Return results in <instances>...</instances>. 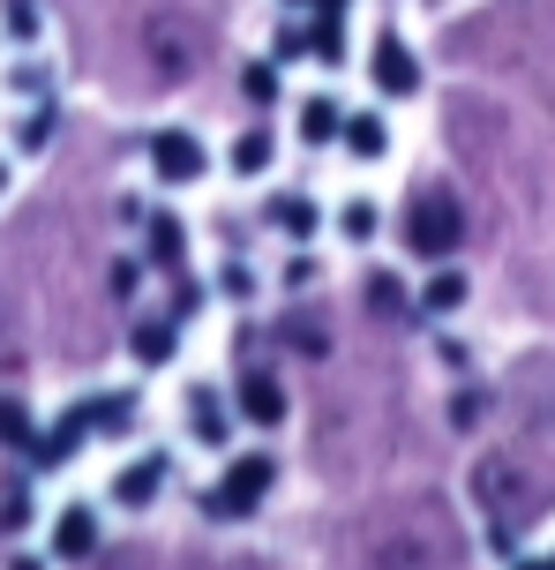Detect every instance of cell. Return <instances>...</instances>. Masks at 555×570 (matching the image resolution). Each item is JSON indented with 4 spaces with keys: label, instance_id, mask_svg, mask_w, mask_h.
Returning <instances> with one entry per match:
<instances>
[{
    "label": "cell",
    "instance_id": "cell-1",
    "mask_svg": "<svg viewBox=\"0 0 555 570\" xmlns=\"http://www.w3.org/2000/svg\"><path fill=\"white\" fill-rule=\"evenodd\" d=\"M270 488H278V458L270 451H240L226 473H218V488H204V518H218V525H234V518L264 511Z\"/></svg>",
    "mask_w": 555,
    "mask_h": 570
},
{
    "label": "cell",
    "instance_id": "cell-2",
    "mask_svg": "<svg viewBox=\"0 0 555 570\" xmlns=\"http://www.w3.org/2000/svg\"><path fill=\"white\" fill-rule=\"evenodd\" d=\"M458 233H466V218H458V203H443V196H428V203L406 210V248L420 263H443L450 248H458Z\"/></svg>",
    "mask_w": 555,
    "mask_h": 570
},
{
    "label": "cell",
    "instance_id": "cell-3",
    "mask_svg": "<svg viewBox=\"0 0 555 570\" xmlns=\"http://www.w3.org/2000/svg\"><path fill=\"white\" fill-rule=\"evenodd\" d=\"M150 173H158L166 188H196L210 173V150L188 136V128H158V136H150Z\"/></svg>",
    "mask_w": 555,
    "mask_h": 570
},
{
    "label": "cell",
    "instance_id": "cell-4",
    "mask_svg": "<svg viewBox=\"0 0 555 570\" xmlns=\"http://www.w3.org/2000/svg\"><path fill=\"white\" fill-rule=\"evenodd\" d=\"M368 83H376L383 98H413V90L428 83V76H420V53H413L398 30H383L376 46H368Z\"/></svg>",
    "mask_w": 555,
    "mask_h": 570
},
{
    "label": "cell",
    "instance_id": "cell-5",
    "mask_svg": "<svg viewBox=\"0 0 555 570\" xmlns=\"http://www.w3.org/2000/svg\"><path fill=\"white\" fill-rule=\"evenodd\" d=\"M174 353H180V315H143V323H128V361L136 368H174Z\"/></svg>",
    "mask_w": 555,
    "mask_h": 570
},
{
    "label": "cell",
    "instance_id": "cell-6",
    "mask_svg": "<svg viewBox=\"0 0 555 570\" xmlns=\"http://www.w3.org/2000/svg\"><path fill=\"white\" fill-rule=\"evenodd\" d=\"M143 263H150V271H166V278H180V271H188V226H180V210H150Z\"/></svg>",
    "mask_w": 555,
    "mask_h": 570
},
{
    "label": "cell",
    "instance_id": "cell-7",
    "mask_svg": "<svg viewBox=\"0 0 555 570\" xmlns=\"http://www.w3.org/2000/svg\"><path fill=\"white\" fill-rule=\"evenodd\" d=\"M234 413L248 428H286L293 399H286V383H278V375H248V383H234Z\"/></svg>",
    "mask_w": 555,
    "mask_h": 570
},
{
    "label": "cell",
    "instance_id": "cell-8",
    "mask_svg": "<svg viewBox=\"0 0 555 570\" xmlns=\"http://www.w3.org/2000/svg\"><path fill=\"white\" fill-rule=\"evenodd\" d=\"M158 488H166V458L143 451V458H128V465L113 473V503H120V511H150Z\"/></svg>",
    "mask_w": 555,
    "mask_h": 570
},
{
    "label": "cell",
    "instance_id": "cell-9",
    "mask_svg": "<svg viewBox=\"0 0 555 570\" xmlns=\"http://www.w3.org/2000/svg\"><path fill=\"white\" fill-rule=\"evenodd\" d=\"M293 128H300V142H308V150H330V142L346 136V106H338L330 90H316V98H300Z\"/></svg>",
    "mask_w": 555,
    "mask_h": 570
},
{
    "label": "cell",
    "instance_id": "cell-10",
    "mask_svg": "<svg viewBox=\"0 0 555 570\" xmlns=\"http://www.w3.org/2000/svg\"><path fill=\"white\" fill-rule=\"evenodd\" d=\"M53 556H60V563L98 556V511H90V503H68V511L53 518Z\"/></svg>",
    "mask_w": 555,
    "mask_h": 570
},
{
    "label": "cell",
    "instance_id": "cell-11",
    "mask_svg": "<svg viewBox=\"0 0 555 570\" xmlns=\"http://www.w3.org/2000/svg\"><path fill=\"white\" fill-rule=\"evenodd\" d=\"M270 166H278V136H270V128H240V136L226 142V173H234V180H264Z\"/></svg>",
    "mask_w": 555,
    "mask_h": 570
},
{
    "label": "cell",
    "instance_id": "cell-12",
    "mask_svg": "<svg viewBox=\"0 0 555 570\" xmlns=\"http://www.w3.org/2000/svg\"><path fill=\"white\" fill-rule=\"evenodd\" d=\"M234 421H240V413H226L218 391H204V383L188 391V428H196V443H204V451H226V443H234Z\"/></svg>",
    "mask_w": 555,
    "mask_h": 570
},
{
    "label": "cell",
    "instance_id": "cell-13",
    "mask_svg": "<svg viewBox=\"0 0 555 570\" xmlns=\"http://www.w3.org/2000/svg\"><path fill=\"white\" fill-rule=\"evenodd\" d=\"M83 443H90V421H83V405H76V413H60V421L30 443V458H38V465H68Z\"/></svg>",
    "mask_w": 555,
    "mask_h": 570
},
{
    "label": "cell",
    "instance_id": "cell-14",
    "mask_svg": "<svg viewBox=\"0 0 555 570\" xmlns=\"http://www.w3.org/2000/svg\"><path fill=\"white\" fill-rule=\"evenodd\" d=\"M338 150H346V158H360V166L390 158V120H383V114H346V136H338Z\"/></svg>",
    "mask_w": 555,
    "mask_h": 570
},
{
    "label": "cell",
    "instance_id": "cell-15",
    "mask_svg": "<svg viewBox=\"0 0 555 570\" xmlns=\"http://www.w3.org/2000/svg\"><path fill=\"white\" fill-rule=\"evenodd\" d=\"M264 218L286 233V240H316V233H323V203L316 196H270Z\"/></svg>",
    "mask_w": 555,
    "mask_h": 570
},
{
    "label": "cell",
    "instance_id": "cell-16",
    "mask_svg": "<svg viewBox=\"0 0 555 570\" xmlns=\"http://www.w3.org/2000/svg\"><path fill=\"white\" fill-rule=\"evenodd\" d=\"M466 293H473L466 271H428V278H420V315H436V323H443V315L466 308Z\"/></svg>",
    "mask_w": 555,
    "mask_h": 570
},
{
    "label": "cell",
    "instance_id": "cell-17",
    "mask_svg": "<svg viewBox=\"0 0 555 570\" xmlns=\"http://www.w3.org/2000/svg\"><path fill=\"white\" fill-rule=\"evenodd\" d=\"M308 30H316V60H323V68H346V53H353L346 8H323V16H308Z\"/></svg>",
    "mask_w": 555,
    "mask_h": 570
},
{
    "label": "cell",
    "instance_id": "cell-18",
    "mask_svg": "<svg viewBox=\"0 0 555 570\" xmlns=\"http://www.w3.org/2000/svg\"><path fill=\"white\" fill-rule=\"evenodd\" d=\"M83 421L98 435H128L136 428V391H113V399H83Z\"/></svg>",
    "mask_w": 555,
    "mask_h": 570
},
{
    "label": "cell",
    "instance_id": "cell-19",
    "mask_svg": "<svg viewBox=\"0 0 555 570\" xmlns=\"http://www.w3.org/2000/svg\"><path fill=\"white\" fill-rule=\"evenodd\" d=\"M278 68H286V60L270 53V60H248V68H240V98H248V106H278Z\"/></svg>",
    "mask_w": 555,
    "mask_h": 570
},
{
    "label": "cell",
    "instance_id": "cell-20",
    "mask_svg": "<svg viewBox=\"0 0 555 570\" xmlns=\"http://www.w3.org/2000/svg\"><path fill=\"white\" fill-rule=\"evenodd\" d=\"M38 443V421H30L23 399H0V451H30Z\"/></svg>",
    "mask_w": 555,
    "mask_h": 570
},
{
    "label": "cell",
    "instance_id": "cell-21",
    "mask_svg": "<svg viewBox=\"0 0 555 570\" xmlns=\"http://www.w3.org/2000/svg\"><path fill=\"white\" fill-rule=\"evenodd\" d=\"M338 233H346V240H360V248H368V240H376V233H383V210H376V203H368V196H353L346 210H338Z\"/></svg>",
    "mask_w": 555,
    "mask_h": 570
},
{
    "label": "cell",
    "instance_id": "cell-22",
    "mask_svg": "<svg viewBox=\"0 0 555 570\" xmlns=\"http://www.w3.org/2000/svg\"><path fill=\"white\" fill-rule=\"evenodd\" d=\"M0 30H8L16 46H30V38L46 30V16H38V0H8V8H0Z\"/></svg>",
    "mask_w": 555,
    "mask_h": 570
},
{
    "label": "cell",
    "instance_id": "cell-23",
    "mask_svg": "<svg viewBox=\"0 0 555 570\" xmlns=\"http://www.w3.org/2000/svg\"><path fill=\"white\" fill-rule=\"evenodd\" d=\"M270 53H278V60H308V53H316V30H308V23H278V46H270Z\"/></svg>",
    "mask_w": 555,
    "mask_h": 570
},
{
    "label": "cell",
    "instance_id": "cell-24",
    "mask_svg": "<svg viewBox=\"0 0 555 570\" xmlns=\"http://www.w3.org/2000/svg\"><path fill=\"white\" fill-rule=\"evenodd\" d=\"M30 511H38L30 488H8V495H0V525H30Z\"/></svg>",
    "mask_w": 555,
    "mask_h": 570
},
{
    "label": "cell",
    "instance_id": "cell-25",
    "mask_svg": "<svg viewBox=\"0 0 555 570\" xmlns=\"http://www.w3.org/2000/svg\"><path fill=\"white\" fill-rule=\"evenodd\" d=\"M196 308H204V285H196V278H188V271H180V278H174V315H180V323H188V315H196Z\"/></svg>",
    "mask_w": 555,
    "mask_h": 570
},
{
    "label": "cell",
    "instance_id": "cell-26",
    "mask_svg": "<svg viewBox=\"0 0 555 570\" xmlns=\"http://www.w3.org/2000/svg\"><path fill=\"white\" fill-rule=\"evenodd\" d=\"M46 136H53V106H38V114L23 120V136H16V142H23V150H46Z\"/></svg>",
    "mask_w": 555,
    "mask_h": 570
},
{
    "label": "cell",
    "instance_id": "cell-27",
    "mask_svg": "<svg viewBox=\"0 0 555 570\" xmlns=\"http://www.w3.org/2000/svg\"><path fill=\"white\" fill-rule=\"evenodd\" d=\"M136 285H143V263H136V256L113 263V293H120V301H136Z\"/></svg>",
    "mask_w": 555,
    "mask_h": 570
},
{
    "label": "cell",
    "instance_id": "cell-28",
    "mask_svg": "<svg viewBox=\"0 0 555 570\" xmlns=\"http://www.w3.org/2000/svg\"><path fill=\"white\" fill-rule=\"evenodd\" d=\"M286 285H293V293H300V285H316V256H308V248L286 263Z\"/></svg>",
    "mask_w": 555,
    "mask_h": 570
},
{
    "label": "cell",
    "instance_id": "cell-29",
    "mask_svg": "<svg viewBox=\"0 0 555 570\" xmlns=\"http://www.w3.org/2000/svg\"><path fill=\"white\" fill-rule=\"evenodd\" d=\"M218 293H234V301H248V293H256V271H240V263H234V271L218 278Z\"/></svg>",
    "mask_w": 555,
    "mask_h": 570
},
{
    "label": "cell",
    "instance_id": "cell-30",
    "mask_svg": "<svg viewBox=\"0 0 555 570\" xmlns=\"http://www.w3.org/2000/svg\"><path fill=\"white\" fill-rule=\"evenodd\" d=\"M8 90H23V98H38V90H46V76H38V68H16V76H8Z\"/></svg>",
    "mask_w": 555,
    "mask_h": 570
},
{
    "label": "cell",
    "instance_id": "cell-31",
    "mask_svg": "<svg viewBox=\"0 0 555 570\" xmlns=\"http://www.w3.org/2000/svg\"><path fill=\"white\" fill-rule=\"evenodd\" d=\"M286 8H308V16H323V8H353V0H286Z\"/></svg>",
    "mask_w": 555,
    "mask_h": 570
},
{
    "label": "cell",
    "instance_id": "cell-32",
    "mask_svg": "<svg viewBox=\"0 0 555 570\" xmlns=\"http://www.w3.org/2000/svg\"><path fill=\"white\" fill-rule=\"evenodd\" d=\"M8 570H46V556H8Z\"/></svg>",
    "mask_w": 555,
    "mask_h": 570
},
{
    "label": "cell",
    "instance_id": "cell-33",
    "mask_svg": "<svg viewBox=\"0 0 555 570\" xmlns=\"http://www.w3.org/2000/svg\"><path fill=\"white\" fill-rule=\"evenodd\" d=\"M518 570H555V556H526V563H518Z\"/></svg>",
    "mask_w": 555,
    "mask_h": 570
},
{
    "label": "cell",
    "instance_id": "cell-34",
    "mask_svg": "<svg viewBox=\"0 0 555 570\" xmlns=\"http://www.w3.org/2000/svg\"><path fill=\"white\" fill-rule=\"evenodd\" d=\"M0 188H8V166H0Z\"/></svg>",
    "mask_w": 555,
    "mask_h": 570
}]
</instances>
